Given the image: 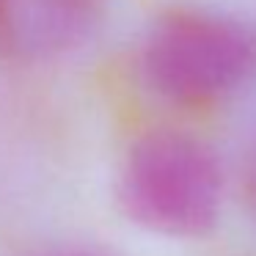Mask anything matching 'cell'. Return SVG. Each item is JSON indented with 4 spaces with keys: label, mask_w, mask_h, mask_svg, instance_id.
Segmentation results:
<instances>
[{
    "label": "cell",
    "mask_w": 256,
    "mask_h": 256,
    "mask_svg": "<svg viewBox=\"0 0 256 256\" xmlns=\"http://www.w3.org/2000/svg\"><path fill=\"white\" fill-rule=\"evenodd\" d=\"M118 196L135 223L166 237L212 232L226 204V174L210 144L182 130H152L130 146Z\"/></svg>",
    "instance_id": "6da1fadb"
},
{
    "label": "cell",
    "mask_w": 256,
    "mask_h": 256,
    "mask_svg": "<svg viewBox=\"0 0 256 256\" xmlns=\"http://www.w3.org/2000/svg\"><path fill=\"white\" fill-rule=\"evenodd\" d=\"M256 66V44L240 22L215 12H171L146 34L140 72L176 105H210L234 94Z\"/></svg>",
    "instance_id": "7a4b0ae2"
},
{
    "label": "cell",
    "mask_w": 256,
    "mask_h": 256,
    "mask_svg": "<svg viewBox=\"0 0 256 256\" xmlns=\"http://www.w3.org/2000/svg\"><path fill=\"white\" fill-rule=\"evenodd\" d=\"M100 6L102 0H0V56L56 61L91 36Z\"/></svg>",
    "instance_id": "3957f363"
},
{
    "label": "cell",
    "mask_w": 256,
    "mask_h": 256,
    "mask_svg": "<svg viewBox=\"0 0 256 256\" xmlns=\"http://www.w3.org/2000/svg\"><path fill=\"white\" fill-rule=\"evenodd\" d=\"M245 184H248V193L256 204V135L250 140L248 152H245Z\"/></svg>",
    "instance_id": "277c9868"
},
{
    "label": "cell",
    "mask_w": 256,
    "mask_h": 256,
    "mask_svg": "<svg viewBox=\"0 0 256 256\" xmlns=\"http://www.w3.org/2000/svg\"><path fill=\"white\" fill-rule=\"evenodd\" d=\"M52 256H102V254H96V250H83V248H72V250H58V254H52Z\"/></svg>",
    "instance_id": "5b68a950"
}]
</instances>
